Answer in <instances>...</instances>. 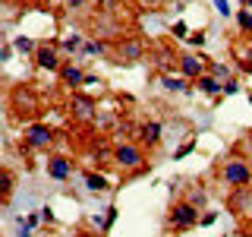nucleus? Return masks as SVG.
I'll list each match as a JSON object with an SVG mask.
<instances>
[{"label": "nucleus", "instance_id": "nucleus-1", "mask_svg": "<svg viewBox=\"0 0 252 237\" xmlns=\"http://www.w3.org/2000/svg\"><path fill=\"white\" fill-rule=\"evenodd\" d=\"M220 180H224L230 190H243L252 184V164L246 158H230L224 161V171H220Z\"/></svg>", "mask_w": 252, "mask_h": 237}, {"label": "nucleus", "instance_id": "nucleus-2", "mask_svg": "<svg viewBox=\"0 0 252 237\" xmlns=\"http://www.w3.org/2000/svg\"><path fill=\"white\" fill-rule=\"evenodd\" d=\"M142 161H145V152H142V146H136V142H123V146L114 149V164H120L126 171H139Z\"/></svg>", "mask_w": 252, "mask_h": 237}, {"label": "nucleus", "instance_id": "nucleus-3", "mask_svg": "<svg viewBox=\"0 0 252 237\" xmlns=\"http://www.w3.org/2000/svg\"><path fill=\"white\" fill-rule=\"evenodd\" d=\"M170 225L177 228V231H186V228H192V225H199V209H195L192 202H177L170 209Z\"/></svg>", "mask_w": 252, "mask_h": 237}, {"label": "nucleus", "instance_id": "nucleus-4", "mask_svg": "<svg viewBox=\"0 0 252 237\" xmlns=\"http://www.w3.org/2000/svg\"><path fill=\"white\" fill-rule=\"evenodd\" d=\"M51 142H54V133H51L47 123H32L26 130V146L29 149H47Z\"/></svg>", "mask_w": 252, "mask_h": 237}, {"label": "nucleus", "instance_id": "nucleus-5", "mask_svg": "<svg viewBox=\"0 0 252 237\" xmlns=\"http://www.w3.org/2000/svg\"><path fill=\"white\" fill-rule=\"evenodd\" d=\"M177 67H180V76H186V79L205 76V57H195V54H180Z\"/></svg>", "mask_w": 252, "mask_h": 237}, {"label": "nucleus", "instance_id": "nucleus-6", "mask_svg": "<svg viewBox=\"0 0 252 237\" xmlns=\"http://www.w3.org/2000/svg\"><path fill=\"white\" fill-rule=\"evenodd\" d=\"M94 111H98V105L92 98H85V95H73L69 98V114L76 120H94Z\"/></svg>", "mask_w": 252, "mask_h": 237}, {"label": "nucleus", "instance_id": "nucleus-7", "mask_svg": "<svg viewBox=\"0 0 252 237\" xmlns=\"http://www.w3.org/2000/svg\"><path fill=\"white\" fill-rule=\"evenodd\" d=\"M142 54H145V44L139 41V38H123L120 47H117V57H120L123 63H132V60H139Z\"/></svg>", "mask_w": 252, "mask_h": 237}, {"label": "nucleus", "instance_id": "nucleus-8", "mask_svg": "<svg viewBox=\"0 0 252 237\" xmlns=\"http://www.w3.org/2000/svg\"><path fill=\"white\" fill-rule=\"evenodd\" d=\"M69 174H73V161H69V158H63V155L47 158V177H54V180H66Z\"/></svg>", "mask_w": 252, "mask_h": 237}, {"label": "nucleus", "instance_id": "nucleus-9", "mask_svg": "<svg viewBox=\"0 0 252 237\" xmlns=\"http://www.w3.org/2000/svg\"><path fill=\"white\" fill-rule=\"evenodd\" d=\"M35 63H38L41 70H57V67H60L57 51H54V47H38V51H35Z\"/></svg>", "mask_w": 252, "mask_h": 237}, {"label": "nucleus", "instance_id": "nucleus-10", "mask_svg": "<svg viewBox=\"0 0 252 237\" xmlns=\"http://www.w3.org/2000/svg\"><path fill=\"white\" fill-rule=\"evenodd\" d=\"M139 139L145 142V146H158V142H161V123H158V120L142 123L139 126Z\"/></svg>", "mask_w": 252, "mask_h": 237}, {"label": "nucleus", "instance_id": "nucleus-11", "mask_svg": "<svg viewBox=\"0 0 252 237\" xmlns=\"http://www.w3.org/2000/svg\"><path fill=\"white\" fill-rule=\"evenodd\" d=\"M199 89L205 92V95H218V92H224V82H220L218 76H199Z\"/></svg>", "mask_w": 252, "mask_h": 237}, {"label": "nucleus", "instance_id": "nucleus-12", "mask_svg": "<svg viewBox=\"0 0 252 237\" xmlns=\"http://www.w3.org/2000/svg\"><path fill=\"white\" fill-rule=\"evenodd\" d=\"M60 79L66 85H79V82H85V73L79 67H60Z\"/></svg>", "mask_w": 252, "mask_h": 237}, {"label": "nucleus", "instance_id": "nucleus-13", "mask_svg": "<svg viewBox=\"0 0 252 237\" xmlns=\"http://www.w3.org/2000/svg\"><path fill=\"white\" fill-rule=\"evenodd\" d=\"M161 85H164L167 92H189L186 76H164V79H161Z\"/></svg>", "mask_w": 252, "mask_h": 237}, {"label": "nucleus", "instance_id": "nucleus-14", "mask_svg": "<svg viewBox=\"0 0 252 237\" xmlns=\"http://www.w3.org/2000/svg\"><path fill=\"white\" fill-rule=\"evenodd\" d=\"M85 187H89L92 193H101V190H107V180L101 177V174H89V177H85Z\"/></svg>", "mask_w": 252, "mask_h": 237}, {"label": "nucleus", "instance_id": "nucleus-15", "mask_svg": "<svg viewBox=\"0 0 252 237\" xmlns=\"http://www.w3.org/2000/svg\"><path fill=\"white\" fill-rule=\"evenodd\" d=\"M16 51H19V54H35L38 47H35V41H32V38L19 35V38H16Z\"/></svg>", "mask_w": 252, "mask_h": 237}, {"label": "nucleus", "instance_id": "nucleus-16", "mask_svg": "<svg viewBox=\"0 0 252 237\" xmlns=\"http://www.w3.org/2000/svg\"><path fill=\"white\" fill-rule=\"evenodd\" d=\"M211 76H218L220 82H227V76H230V70H227V63H211Z\"/></svg>", "mask_w": 252, "mask_h": 237}, {"label": "nucleus", "instance_id": "nucleus-17", "mask_svg": "<svg viewBox=\"0 0 252 237\" xmlns=\"http://www.w3.org/2000/svg\"><path fill=\"white\" fill-rule=\"evenodd\" d=\"M236 22H240V29H243V32H252V13L240 10V13H236Z\"/></svg>", "mask_w": 252, "mask_h": 237}, {"label": "nucleus", "instance_id": "nucleus-18", "mask_svg": "<svg viewBox=\"0 0 252 237\" xmlns=\"http://www.w3.org/2000/svg\"><path fill=\"white\" fill-rule=\"evenodd\" d=\"M186 202H192L195 209H199V205H205V190H192V193H189V199Z\"/></svg>", "mask_w": 252, "mask_h": 237}, {"label": "nucleus", "instance_id": "nucleus-19", "mask_svg": "<svg viewBox=\"0 0 252 237\" xmlns=\"http://www.w3.org/2000/svg\"><path fill=\"white\" fill-rule=\"evenodd\" d=\"M104 51H107L104 41H89V44H85V54H104Z\"/></svg>", "mask_w": 252, "mask_h": 237}, {"label": "nucleus", "instance_id": "nucleus-20", "mask_svg": "<svg viewBox=\"0 0 252 237\" xmlns=\"http://www.w3.org/2000/svg\"><path fill=\"white\" fill-rule=\"evenodd\" d=\"M215 10H218L220 16H224V19L233 13V10H230V0H215Z\"/></svg>", "mask_w": 252, "mask_h": 237}, {"label": "nucleus", "instance_id": "nucleus-21", "mask_svg": "<svg viewBox=\"0 0 252 237\" xmlns=\"http://www.w3.org/2000/svg\"><path fill=\"white\" fill-rule=\"evenodd\" d=\"M63 47H66V51L73 54L76 47H82V38H79V35H73V38H66V41H63Z\"/></svg>", "mask_w": 252, "mask_h": 237}, {"label": "nucleus", "instance_id": "nucleus-22", "mask_svg": "<svg viewBox=\"0 0 252 237\" xmlns=\"http://www.w3.org/2000/svg\"><path fill=\"white\" fill-rule=\"evenodd\" d=\"M114 221H117V209H114V205H110V209H107V218L101 221V228H104V231H107V228L114 225Z\"/></svg>", "mask_w": 252, "mask_h": 237}, {"label": "nucleus", "instance_id": "nucleus-23", "mask_svg": "<svg viewBox=\"0 0 252 237\" xmlns=\"http://www.w3.org/2000/svg\"><path fill=\"white\" fill-rule=\"evenodd\" d=\"M129 133H139V130L132 123H120V126H117V136H129Z\"/></svg>", "mask_w": 252, "mask_h": 237}, {"label": "nucleus", "instance_id": "nucleus-24", "mask_svg": "<svg viewBox=\"0 0 252 237\" xmlns=\"http://www.w3.org/2000/svg\"><path fill=\"white\" fill-rule=\"evenodd\" d=\"M186 22H177V26H173V35H177V38H186Z\"/></svg>", "mask_w": 252, "mask_h": 237}, {"label": "nucleus", "instance_id": "nucleus-25", "mask_svg": "<svg viewBox=\"0 0 252 237\" xmlns=\"http://www.w3.org/2000/svg\"><path fill=\"white\" fill-rule=\"evenodd\" d=\"M233 92H240V85H236L233 79H227V82H224V95H233Z\"/></svg>", "mask_w": 252, "mask_h": 237}, {"label": "nucleus", "instance_id": "nucleus-26", "mask_svg": "<svg viewBox=\"0 0 252 237\" xmlns=\"http://www.w3.org/2000/svg\"><path fill=\"white\" fill-rule=\"evenodd\" d=\"M69 10H82V6H89V0H66Z\"/></svg>", "mask_w": 252, "mask_h": 237}, {"label": "nucleus", "instance_id": "nucleus-27", "mask_svg": "<svg viewBox=\"0 0 252 237\" xmlns=\"http://www.w3.org/2000/svg\"><path fill=\"white\" fill-rule=\"evenodd\" d=\"M192 149H195V139H192V142H186V146H183V149L177 152V158H186L189 152H192Z\"/></svg>", "mask_w": 252, "mask_h": 237}, {"label": "nucleus", "instance_id": "nucleus-28", "mask_svg": "<svg viewBox=\"0 0 252 237\" xmlns=\"http://www.w3.org/2000/svg\"><path fill=\"white\" fill-rule=\"evenodd\" d=\"M189 41H192V44H199V47H202V44H205V35H202V32H195V35H189Z\"/></svg>", "mask_w": 252, "mask_h": 237}, {"label": "nucleus", "instance_id": "nucleus-29", "mask_svg": "<svg viewBox=\"0 0 252 237\" xmlns=\"http://www.w3.org/2000/svg\"><path fill=\"white\" fill-rule=\"evenodd\" d=\"M0 57L10 60V57H13V47H10V44H3V47H0Z\"/></svg>", "mask_w": 252, "mask_h": 237}, {"label": "nucleus", "instance_id": "nucleus-30", "mask_svg": "<svg viewBox=\"0 0 252 237\" xmlns=\"http://www.w3.org/2000/svg\"><path fill=\"white\" fill-rule=\"evenodd\" d=\"M41 218H44V215H29V218H26V225H29V228H35V225H38Z\"/></svg>", "mask_w": 252, "mask_h": 237}, {"label": "nucleus", "instance_id": "nucleus-31", "mask_svg": "<svg viewBox=\"0 0 252 237\" xmlns=\"http://www.w3.org/2000/svg\"><path fill=\"white\" fill-rule=\"evenodd\" d=\"M32 234V228L29 225H22V221H19V237H29Z\"/></svg>", "mask_w": 252, "mask_h": 237}, {"label": "nucleus", "instance_id": "nucleus-32", "mask_svg": "<svg viewBox=\"0 0 252 237\" xmlns=\"http://www.w3.org/2000/svg\"><path fill=\"white\" fill-rule=\"evenodd\" d=\"M246 161H252V136L246 139Z\"/></svg>", "mask_w": 252, "mask_h": 237}, {"label": "nucleus", "instance_id": "nucleus-33", "mask_svg": "<svg viewBox=\"0 0 252 237\" xmlns=\"http://www.w3.org/2000/svg\"><path fill=\"white\" fill-rule=\"evenodd\" d=\"M246 57H249V67H252V44H249V54H246Z\"/></svg>", "mask_w": 252, "mask_h": 237}, {"label": "nucleus", "instance_id": "nucleus-34", "mask_svg": "<svg viewBox=\"0 0 252 237\" xmlns=\"http://www.w3.org/2000/svg\"><path fill=\"white\" fill-rule=\"evenodd\" d=\"M243 3H246V6H252V0H243Z\"/></svg>", "mask_w": 252, "mask_h": 237}]
</instances>
